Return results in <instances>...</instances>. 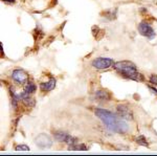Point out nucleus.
Wrapping results in <instances>:
<instances>
[{"label":"nucleus","instance_id":"f257e3e1","mask_svg":"<svg viewBox=\"0 0 157 156\" xmlns=\"http://www.w3.org/2000/svg\"><path fill=\"white\" fill-rule=\"evenodd\" d=\"M95 115L102 120L104 125L110 131L124 134V133H126L129 130V126L124 120L123 117H121L117 114H114V113L109 111V110L98 108V109L95 110Z\"/></svg>","mask_w":157,"mask_h":156},{"label":"nucleus","instance_id":"f03ea898","mask_svg":"<svg viewBox=\"0 0 157 156\" xmlns=\"http://www.w3.org/2000/svg\"><path fill=\"white\" fill-rule=\"evenodd\" d=\"M113 67L120 72L121 74H123L125 78L130 80H134V81H143L144 77L141 74H139L137 71L136 66L133 64L132 62L129 61H121L114 63Z\"/></svg>","mask_w":157,"mask_h":156},{"label":"nucleus","instance_id":"7ed1b4c3","mask_svg":"<svg viewBox=\"0 0 157 156\" xmlns=\"http://www.w3.org/2000/svg\"><path fill=\"white\" fill-rule=\"evenodd\" d=\"M92 66L97 69H107L109 67H111L112 65H114V61L110 58H97L92 61Z\"/></svg>","mask_w":157,"mask_h":156},{"label":"nucleus","instance_id":"20e7f679","mask_svg":"<svg viewBox=\"0 0 157 156\" xmlns=\"http://www.w3.org/2000/svg\"><path fill=\"white\" fill-rule=\"evenodd\" d=\"M138 32L140 35L147 37L150 40L155 38V32H154L153 27L149 23H146V22H141V23L138 24Z\"/></svg>","mask_w":157,"mask_h":156},{"label":"nucleus","instance_id":"39448f33","mask_svg":"<svg viewBox=\"0 0 157 156\" xmlns=\"http://www.w3.org/2000/svg\"><path fill=\"white\" fill-rule=\"evenodd\" d=\"M54 136H55V139H57L58 142H64V143H66V144H68L69 146L75 144V143H78L77 138L72 137L71 135H69L66 132H62V131L56 132L54 134Z\"/></svg>","mask_w":157,"mask_h":156},{"label":"nucleus","instance_id":"423d86ee","mask_svg":"<svg viewBox=\"0 0 157 156\" xmlns=\"http://www.w3.org/2000/svg\"><path fill=\"white\" fill-rule=\"evenodd\" d=\"M36 145L38 147H40L41 149H47V148H50L52 145V140L50 139V137L48 135L44 134H39L36 137Z\"/></svg>","mask_w":157,"mask_h":156},{"label":"nucleus","instance_id":"0eeeda50","mask_svg":"<svg viewBox=\"0 0 157 156\" xmlns=\"http://www.w3.org/2000/svg\"><path fill=\"white\" fill-rule=\"evenodd\" d=\"M12 78L18 84H25V83L29 82V75H27L26 72L21 69H15L12 72Z\"/></svg>","mask_w":157,"mask_h":156},{"label":"nucleus","instance_id":"6e6552de","mask_svg":"<svg viewBox=\"0 0 157 156\" xmlns=\"http://www.w3.org/2000/svg\"><path fill=\"white\" fill-rule=\"evenodd\" d=\"M117 113L121 117H123L124 120H131L133 119V114L131 111L130 107L127 105H118L117 106Z\"/></svg>","mask_w":157,"mask_h":156},{"label":"nucleus","instance_id":"1a4fd4ad","mask_svg":"<svg viewBox=\"0 0 157 156\" xmlns=\"http://www.w3.org/2000/svg\"><path fill=\"white\" fill-rule=\"evenodd\" d=\"M56 81L55 78H50L47 82H43L40 84V88H41V90L43 91H50V90H52L54 88L56 87Z\"/></svg>","mask_w":157,"mask_h":156},{"label":"nucleus","instance_id":"9d476101","mask_svg":"<svg viewBox=\"0 0 157 156\" xmlns=\"http://www.w3.org/2000/svg\"><path fill=\"white\" fill-rule=\"evenodd\" d=\"M95 97L100 101H109L110 100V94L106 90H98L95 92Z\"/></svg>","mask_w":157,"mask_h":156},{"label":"nucleus","instance_id":"9b49d317","mask_svg":"<svg viewBox=\"0 0 157 156\" xmlns=\"http://www.w3.org/2000/svg\"><path fill=\"white\" fill-rule=\"evenodd\" d=\"M36 89H37L36 84H35L34 82H32V81H29L24 86V91L27 92V93H29V94L34 93V92L36 91Z\"/></svg>","mask_w":157,"mask_h":156},{"label":"nucleus","instance_id":"f8f14e48","mask_svg":"<svg viewBox=\"0 0 157 156\" xmlns=\"http://www.w3.org/2000/svg\"><path fill=\"white\" fill-rule=\"evenodd\" d=\"M69 148H70V150H83V151L87 150V147H86L85 145L78 144V143H75V144H73V145H70Z\"/></svg>","mask_w":157,"mask_h":156},{"label":"nucleus","instance_id":"ddd939ff","mask_svg":"<svg viewBox=\"0 0 157 156\" xmlns=\"http://www.w3.org/2000/svg\"><path fill=\"white\" fill-rule=\"evenodd\" d=\"M136 143L140 146H144V147H148V143H147V140L144 135H140V136H138L136 138Z\"/></svg>","mask_w":157,"mask_h":156},{"label":"nucleus","instance_id":"4468645a","mask_svg":"<svg viewBox=\"0 0 157 156\" xmlns=\"http://www.w3.org/2000/svg\"><path fill=\"white\" fill-rule=\"evenodd\" d=\"M16 150L17 151H29V147H27L26 145H19L16 147Z\"/></svg>","mask_w":157,"mask_h":156},{"label":"nucleus","instance_id":"2eb2a0df","mask_svg":"<svg viewBox=\"0 0 157 156\" xmlns=\"http://www.w3.org/2000/svg\"><path fill=\"white\" fill-rule=\"evenodd\" d=\"M150 82L153 83V84H157V75H152L151 79H150Z\"/></svg>","mask_w":157,"mask_h":156},{"label":"nucleus","instance_id":"dca6fc26","mask_svg":"<svg viewBox=\"0 0 157 156\" xmlns=\"http://www.w3.org/2000/svg\"><path fill=\"white\" fill-rule=\"evenodd\" d=\"M148 87H149V89H150L151 91L153 92V93H155L157 95V89H156V88H154V87H152V86H148Z\"/></svg>","mask_w":157,"mask_h":156},{"label":"nucleus","instance_id":"f3484780","mask_svg":"<svg viewBox=\"0 0 157 156\" xmlns=\"http://www.w3.org/2000/svg\"><path fill=\"white\" fill-rule=\"evenodd\" d=\"M3 1L9 2V3H13V2H15V0H3Z\"/></svg>","mask_w":157,"mask_h":156}]
</instances>
